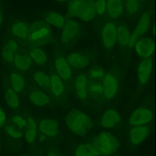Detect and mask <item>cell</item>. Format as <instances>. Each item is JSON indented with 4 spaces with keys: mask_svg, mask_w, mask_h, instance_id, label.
Segmentation results:
<instances>
[{
    "mask_svg": "<svg viewBox=\"0 0 156 156\" xmlns=\"http://www.w3.org/2000/svg\"><path fill=\"white\" fill-rule=\"evenodd\" d=\"M65 121L69 130L77 135L85 134L93 127L90 117L85 113L76 109L68 112Z\"/></svg>",
    "mask_w": 156,
    "mask_h": 156,
    "instance_id": "1",
    "label": "cell"
},
{
    "mask_svg": "<svg viewBox=\"0 0 156 156\" xmlns=\"http://www.w3.org/2000/svg\"><path fill=\"white\" fill-rule=\"evenodd\" d=\"M98 151L99 155L109 156L118 149L119 143L117 138L112 133L102 132L91 143Z\"/></svg>",
    "mask_w": 156,
    "mask_h": 156,
    "instance_id": "2",
    "label": "cell"
},
{
    "mask_svg": "<svg viewBox=\"0 0 156 156\" xmlns=\"http://www.w3.org/2000/svg\"><path fill=\"white\" fill-rule=\"evenodd\" d=\"M28 37L30 40L36 44H46L51 39V28L46 22H35L29 32Z\"/></svg>",
    "mask_w": 156,
    "mask_h": 156,
    "instance_id": "3",
    "label": "cell"
},
{
    "mask_svg": "<svg viewBox=\"0 0 156 156\" xmlns=\"http://www.w3.org/2000/svg\"><path fill=\"white\" fill-rule=\"evenodd\" d=\"M151 24V16L147 12H145L140 17L135 30L130 37V41L128 44L129 48L132 47L135 42L140 39L148 30Z\"/></svg>",
    "mask_w": 156,
    "mask_h": 156,
    "instance_id": "4",
    "label": "cell"
},
{
    "mask_svg": "<svg viewBox=\"0 0 156 156\" xmlns=\"http://www.w3.org/2000/svg\"><path fill=\"white\" fill-rule=\"evenodd\" d=\"M153 118V113L148 108L140 107L135 109L130 115L129 122L131 126H144L149 123Z\"/></svg>",
    "mask_w": 156,
    "mask_h": 156,
    "instance_id": "5",
    "label": "cell"
},
{
    "mask_svg": "<svg viewBox=\"0 0 156 156\" xmlns=\"http://www.w3.org/2000/svg\"><path fill=\"white\" fill-rule=\"evenodd\" d=\"M62 32V41L68 44L73 42L77 38L80 31L79 24L74 20H69L65 23Z\"/></svg>",
    "mask_w": 156,
    "mask_h": 156,
    "instance_id": "6",
    "label": "cell"
},
{
    "mask_svg": "<svg viewBox=\"0 0 156 156\" xmlns=\"http://www.w3.org/2000/svg\"><path fill=\"white\" fill-rule=\"evenodd\" d=\"M116 26L113 22H108L105 24L101 31V38L104 46L110 49L114 46L117 41Z\"/></svg>",
    "mask_w": 156,
    "mask_h": 156,
    "instance_id": "7",
    "label": "cell"
},
{
    "mask_svg": "<svg viewBox=\"0 0 156 156\" xmlns=\"http://www.w3.org/2000/svg\"><path fill=\"white\" fill-rule=\"evenodd\" d=\"M134 45L136 54L142 58H149L154 53L155 45L151 38L146 37L138 39Z\"/></svg>",
    "mask_w": 156,
    "mask_h": 156,
    "instance_id": "8",
    "label": "cell"
},
{
    "mask_svg": "<svg viewBox=\"0 0 156 156\" xmlns=\"http://www.w3.org/2000/svg\"><path fill=\"white\" fill-rule=\"evenodd\" d=\"M103 93L107 99L113 98L116 94L118 83L116 78L112 74H107L104 76L102 82Z\"/></svg>",
    "mask_w": 156,
    "mask_h": 156,
    "instance_id": "9",
    "label": "cell"
},
{
    "mask_svg": "<svg viewBox=\"0 0 156 156\" xmlns=\"http://www.w3.org/2000/svg\"><path fill=\"white\" fill-rule=\"evenodd\" d=\"M153 67L152 60L150 58H144L138 68V80L140 84H146L151 75Z\"/></svg>",
    "mask_w": 156,
    "mask_h": 156,
    "instance_id": "10",
    "label": "cell"
},
{
    "mask_svg": "<svg viewBox=\"0 0 156 156\" xmlns=\"http://www.w3.org/2000/svg\"><path fill=\"white\" fill-rule=\"evenodd\" d=\"M150 132L149 128L146 126H134L129 132L130 141L133 145H138L148 136Z\"/></svg>",
    "mask_w": 156,
    "mask_h": 156,
    "instance_id": "11",
    "label": "cell"
},
{
    "mask_svg": "<svg viewBox=\"0 0 156 156\" xmlns=\"http://www.w3.org/2000/svg\"><path fill=\"white\" fill-rule=\"evenodd\" d=\"M55 67L58 76L63 80H68L72 76V71L67 60L59 57L55 61Z\"/></svg>",
    "mask_w": 156,
    "mask_h": 156,
    "instance_id": "12",
    "label": "cell"
},
{
    "mask_svg": "<svg viewBox=\"0 0 156 156\" xmlns=\"http://www.w3.org/2000/svg\"><path fill=\"white\" fill-rule=\"evenodd\" d=\"M120 121L119 113L113 109H109L105 111L101 118V124L105 128L115 127Z\"/></svg>",
    "mask_w": 156,
    "mask_h": 156,
    "instance_id": "13",
    "label": "cell"
},
{
    "mask_svg": "<svg viewBox=\"0 0 156 156\" xmlns=\"http://www.w3.org/2000/svg\"><path fill=\"white\" fill-rule=\"evenodd\" d=\"M39 128L40 132L49 136H54L58 132V124L57 122L51 118H45L41 121Z\"/></svg>",
    "mask_w": 156,
    "mask_h": 156,
    "instance_id": "14",
    "label": "cell"
},
{
    "mask_svg": "<svg viewBox=\"0 0 156 156\" xmlns=\"http://www.w3.org/2000/svg\"><path fill=\"white\" fill-rule=\"evenodd\" d=\"M66 60L70 66L75 69H83L86 68L89 62L85 55L79 52H73L69 54Z\"/></svg>",
    "mask_w": 156,
    "mask_h": 156,
    "instance_id": "15",
    "label": "cell"
},
{
    "mask_svg": "<svg viewBox=\"0 0 156 156\" xmlns=\"http://www.w3.org/2000/svg\"><path fill=\"white\" fill-rule=\"evenodd\" d=\"M122 0H107L106 10L109 16L113 19H117L123 12Z\"/></svg>",
    "mask_w": 156,
    "mask_h": 156,
    "instance_id": "16",
    "label": "cell"
},
{
    "mask_svg": "<svg viewBox=\"0 0 156 156\" xmlns=\"http://www.w3.org/2000/svg\"><path fill=\"white\" fill-rule=\"evenodd\" d=\"M87 85L88 82L86 76L83 73L78 74L76 79L75 87L76 94L81 100H84L87 98Z\"/></svg>",
    "mask_w": 156,
    "mask_h": 156,
    "instance_id": "17",
    "label": "cell"
},
{
    "mask_svg": "<svg viewBox=\"0 0 156 156\" xmlns=\"http://www.w3.org/2000/svg\"><path fill=\"white\" fill-rule=\"evenodd\" d=\"M13 62L15 67L21 71L28 69L31 65L32 60L28 54L19 53L16 54L13 58Z\"/></svg>",
    "mask_w": 156,
    "mask_h": 156,
    "instance_id": "18",
    "label": "cell"
},
{
    "mask_svg": "<svg viewBox=\"0 0 156 156\" xmlns=\"http://www.w3.org/2000/svg\"><path fill=\"white\" fill-rule=\"evenodd\" d=\"M17 43L14 40H9L2 49V57L3 59L7 62H13L15 56V52L17 49Z\"/></svg>",
    "mask_w": 156,
    "mask_h": 156,
    "instance_id": "19",
    "label": "cell"
},
{
    "mask_svg": "<svg viewBox=\"0 0 156 156\" xmlns=\"http://www.w3.org/2000/svg\"><path fill=\"white\" fill-rule=\"evenodd\" d=\"M49 87L52 93L55 96H60L64 91L62 79L57 74H52L49 78Z\"/></svg>",
    "mask_w": 156,
    "mask_h": 156,
    "instance_id": "20",
    "label": "cell"
},
{
    "mask_svg": "<svg viewBox=\"0 0 156 156\" xmlns=\"http://www.w3.org/2000/svg\"><path fill=\"white\" fill-rule=\"evenodd\" d=\"M117 40L121 46H128L131 34L129 29L124 25L120 24L116 28Z\"/></svg>",
    "mask_w": 156,
    "mask_h": 156,
    "instance_id": "21",
    "label": "cell"
},
{
    "mask_svg": "<svg viewBox=\"0 0 156 156\" xmlns=\"http://www.w3.org/2000/svg\"><path fill=\"white\" fill-rule=\"evenodd\" d=\"M75 156H100L98 151L91 143H84L78 146Z\"/></svg>",
    "mask_w": 156,
    "mask_h": 156,
    "instance_id": "22",
    "label": "cell"
},
{
    "mask_svg": "<svg viewBox=\"0 0 156 156\" xmlns=\"http://www.w3.org/2000/svg\"><path fill=\"white\" fill-rule=\"evenodd\" d=\"M11 30L13 35L18 38L26 39L29 35L28 26L23 21H18L13 24Z\"/></svg>",
    "mask_w": 156,
    "mask_h": 156,
    "instance_id": "23",
    "label": "cell"
},
{
    "mask_svg": "<svg viewBox=\"0 0 156 156\" xmlns=\"http://www.w3.org/2000/svg\"><path fill=\"white\" fill-rule=\"evenodd\" d=\"M29 99L32 103L37 106H44L50 102L49 97L45 93L38 90L32 91L30 93Z\"/></svg>",
    "mask_w": 156,
    "mask_h": 156,
    "instance_id": "24",
    "label": "cell"
},
{
    "mask_svg": "<svg viewBox=\"0 0 156 156\" xmlns=\"http://www.w3.org/2000/svg\"><path fill=\"white\" fill-rule=\"evenodd\" d=\"M10 84L16 93H20L25 86V80L23 76L17 73H12L10 76Z\"/></svg>",
    "mask_w": 156,
    "mask_h": 156,
    "instance_id": "25",
    "label": "cell"
},
{
    "mask_svg": "<svg viewBox=\"0 0 156 156\" xmlns=\"http://www.w3.org/2000/svg\"><path fill=\"white\" fill-rule=\"evenodd\" d=\"M85 0H70L68 5V14L71 17H78L86 4Z\"/></svg>",
    "mask_w": 156,
    "mask_h": 156,
    "instance_id": "26",
    "label": "cell"
},
{
    "mask_svg": "<svg viewBox=\"0 0 156 156\" xmlns=\"http://www.w3.org/2000/svg\"><path fill=\"white\" fill-rule=\"evenodd\" d=\"M96 15V12L94 4L87 2L78 17L84 21H90L95 18Z\"/></svg>",
    "mask_w": 156,
    "mask_h": 156,
    "instance_id": "27",
    "label": "cell"
},
{
    "mask_svg": "<svg viewBox=\"0 0 156 156\" xmlns=\"http://www.w3.org/2000/svg\"><path fill=\"white\" fill-rule=\"evenodd\" d=\"M26 127L25 139L26 141L29 143H33L37 135V126L35 121L32 118H27Z\"/></svg>",
    "mask_w": 156,
    "mask_h": 156,
    "instance_id": "28",
    "label": "cell"
},
{
    "mask_svg": "<svg viewBox=\"0 0 156 156\" xmlns=\"http://www.w3.org/2000/svg\"><path fill=\"white\" fill-rule=\"evenodd\" d=\"M45 19L47 21L46 23L59 29L62 28L65 23L63 16L60 13L55 12H51L47 13Z\"/></svg>",
    "mask_w": 156,
    "mask_h": 156,
    "instance_id": "29",
    "label": "cell"
},
{
    "mask_svg": "<svg viewBox=\"0 0 156 156\" xmlns=\"http://www.w3.org/2000/svg\"><path fill=\"white\" fill-rule=\"evenodd\" d=\"M30 57L32 60L38 65L44 64L47 60V55L43 50L39 48H32L29 51Z\"/></svg>",
    "mask_w": 156,
    "mask_h": 156,
    "instance_id": "30",
    "label": "cell"
},
{
    "mask_svg": "<svg viewBox=\"0 0 156 156\" xmlns=\"http://www.w3.org/2000/svg\"><path fill=\"white\" fill-rule=\"evenodd\" d=\"M5 100L7 105L11 108H16L20 105V99L17 93L12 88H8L5 94Z\"/></svg>",
    "mask_w": 156,
    "mask_h": 156,
    "instance_id": "31",
    "label": "cell"
},
{
    "mask_svg": "<svg viewBox=\"0 0 156 156\" xmlns=\"http://www.w3.org/2000/svg\"><path fill=\"white\" fill-rule=\"evenodd\" d=\"M34 79L40 87L43 88L49 87V78L46 73L42 71L36 72L34 75Z\"/></svg>",
    "mask_w": 156,
    "mask_h": 156,
    "instance_id": "32",
    "label": "cell"
},
{
    "mask_svg": "<svg viewBox=\"0 0 156 156\" xmlns=\"http://www.w3.org/2000/svg\"><path fill=\"white\" fill-rule=\"evenodd\" d=\"M126 7L129 14L133 15L136 13L140 7V4L138 0H126Z\"/></svg>",
    "mask_w": 156,
    "mask_h": 156,
    "instance_id": "33",
    "label": "cell"
},
{
    "mask_svg": "<svg viewBox=\"0 0 156 156\" xmlns=\"http://www.w3.org/2000/svg\"><path fill=\"white\" fill-rule=\"evenodd\" d=\"M94 5L96 14L102 15L106 11L107 1L106 0H96Z\"/></svg>",
    "mask_w": 156,
    "mask_h": 156,
    "instance_id": "34",
    "label": "cell"
},
{
    "mask_svg": "<svg viewBox=\"0 0 156 156\" xmlns=\"http://www.w3.org/2000/svg\"><path fill=\"white\" fill-rule=\"evenodd\" d=\"M5 132L11 137L14 138H20L23 136V132L18 130L12 126H7L5 128Z\"/></svg>",
    "mask_w": 156,
    "mask_h": 156,
    "instance_id": "35",
    "label": "cell"
},
{
    "mask_svg": "<svg viewBox=\"0 0 156 156\" xmlns=\"http://www.w3.org/2000/svg\"><path fill=\"white\" fill-rule=\"evenodd\" d=\"M105 76L104 71L99 67H95L90 71V76L93 79H99Z\"/></svg>",
    "mask_w": 156,
    "mask_h": 156,
    "instance_id": "36",
    "label": "cell"
},
{
    "mask_svg": "<svg viewBox=\"0 0 156 156\" xmlns=\"http://www.w3.org/2000/svg\"><path fill=\"white\" fill-rule=\"evenodd\" d=\"M90 91L92 94L99 95L103 93L102 85L98 82H92L90 85Z\"/></svg>",
    "mask_w": 156,
    "mask_h": 156,
    "instance_id": "37",
    "label": "cell"
},
{
    "mask_svg": "<svg viewBox=\"0 0 156 156\" xmlns=\"http://www.w3.org/2000/svg\"><path fill=\"white\" fill-rule=\"evenodd\" d=\"M13 123L20 128H23L26 126V121L22 117L19 116H14L11 119Z\"/></svg>",
    "mask_w": 156,
    "mask_h": 156,
    "instance_id": "38",
    "label": "cell"
},
{
    "mask_svg": "<svg viewBox=\"0 0 156 156\" xmlns=\"http://www.w3.org/2000/svg\"><path fill=\"white\" fill-rule=\"evenodd\" d=\"M6 121V115L4 111L0 107V129L2 127Z\"/></svg>",
    "mask_w": 156,
    "mask_h": 156,
    "instance_id": "39",
    "label": "cell"
},
{
    "mask_svg": "<svg viewBox=\"0 0 156 156\" xmlns=\"http://www.w3.org/2000/svg\"><path fill=\"white\" fill-rule=\"evenodd\" d=\"M48 156H58V155L55 151H50L48 153Z\"/></svg>",
    "mask_w": 156,
    "mask_h": 156,
    "instance_id": "40",
    "label": "cell"
},
{
    "mask_svg": "<svg viewBox=\"0 0 156 156\" xmlns=\"http://www.w3.org/2000/svg\"><path fill=\"white\" fill-rule=\"evenodd\" d=\"M2 13H1V10L0 9V26L2 23Z\"/></svg>",
    "mask_w": 156,
    "mask_h": 156,
    "instance_id": "41",
    "label": "cell"
},
{
    "mask_svg": "<svg viewBox=\"0 0 156 156\" xmlns=\"http://www.w3.org/2000/svg\"><path fill=\"white\" fill-rule=\"evenodd\" d=\"M58 1H60V2H64V1H66V0H57Z\"/></svg>",
    "mask_w": 156,
    "mask_h": 156,
    "instance_id": "42",
    "label": "cell"
},
{
    "mask_svg": "<svg viewBox=\"0 0 156 156\" xmlns=\"http://www.w3.org/2000/svg\"><path fill=\"white\" fill-rule=\"evenodd\" d=\"M138 1H143V2H144V1H147V0H138Z\"/></svg>",
    "mask_w": 156,
    "mask_h": 156,
    "instance_id": "43",
    "label": "cell"
}]
</instances>
